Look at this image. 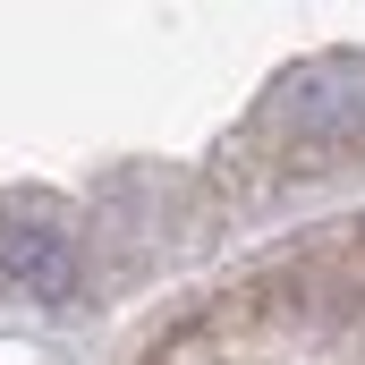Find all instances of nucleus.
Here are the masks:
<instances>
[{
  "label": "nucleus",
  "mask_w": 365,
  "mask_h": 365,
  "mask_svg": "<svg viewBox=\"0 0 365 365\" xmlns=\"http://www.w3.org/2000/svg\"><path fill=\"white\" fill-rule=\"evenodd\" d=\"M0 272L26 297H68L77 289V247H68V230L43 204L17 195V204H0Z\"/></svg>",
  "instance_id": "nucleus-2"
},
{
  "label": "nucleus",
  "mask_w": 365,
  "mask_h": 365,
  "mask_svg": "<svg viewBox=\"0 0 365 365\" xmlns=\"http://www.w3.org/2000/svg\"><path fill=\"white\" fill-rule=\"evenodd\" d=\"M272 128L289 145H340V136H357L365 128V51L306 60V68L272 93Z\"/></svg>",
  "instance_id": "nucleus-1"
}]
</instances>
